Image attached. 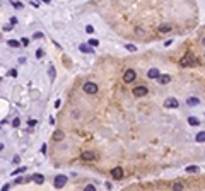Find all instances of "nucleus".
Listing matches in <instances>:
<instances>
[{
    "label": "nucleus",
    "mask_w": 205,
    "mask_h": 191,
    "mask_svg": "<svg viewBox=\"0 0 205 191\" xmlns=\"http://www.w3.org/2000/svg\"><path fill=\"white\" fill-rule=\"evenodd\" d=\"M135 77H137V73H135V70H132V68L125 70V73H123V80H125L127 84L133 82V80H135Z\"/></svg>",
    "instance_id": "f257e3e1"
},
{
    "label": "nucleus",
    "mask_w": 205,
    "mask_h": 191,
    "mask_svg": "<svg viewBox=\"0 0 205 191\" xmlns=\"http://www.w3.org/2000/svg\"><path fill=\"white\" fill-rule=\"evenodd\" d=\"M195 63H197V60H195L193 55H186L185 58H181V65L183 67H193Z\"/></svg>",
    "instance_id": "f03ea898"
},
{
    "label": "nucleus",
    "mask_w": 205,
    "mask_h": 191,
    "mask_svg": "<svg viewBox=\"0 0 205 191\" xmlns=\"http://www.w3.org/2000/svg\"><path fill=\"white\" fill-rule=\"evenodd\" d=\"M132 94H133L135 97H144V96H147V87H145V85H139V87H135V89L132 91Z\"/></svg>",
    "instance_id": "7ed1b4c3"
},
{
    "label": "nucleus",
    "mask_w": 205,
    "mask_h": 191,
    "mask_svg": "<svg viewBox=\"0 0 205 191\" xmlns=\"http://www.w3.org/2000/svg\"><path fill=\"white\" fill-rule=\"evenodd\" d=\"M53 184H55V188H58V190H60V188H63V186L67 184V176H63V174H62V176H56Z\"/></svg>",
    "instance_id": "20e7f679"
},
{
    "label": "nucleus",
    "mask_w": 205,
    "mask_h": 191,
    "mask_svg": "<svg viewBox=\"0 0 205 191\" xmlns=\"http://www.w3.org/2000/svg\"><path fill=\"white\" fill-rule=\"evenodd\" d=\"M84 92H87V94H96V92H98V85L92 84V82H87V84H84Z\"/></svg>",
    "instance_id": "39448f33"
},
{
    "label": "nucleus",
    "mask_w": 205,
    "mask_h": 191,
    "mask_svg": "<svg viewBox=\"0 0 205 191\" xmlns=\"http://www.w3.org/2000/svg\"><path fill=\"white\" fill-rule=\"evenodd\" d=\"M111 176H113L115 179H121V178H123V169H121V167H115V169L111 171Z\"/></svg>",
    "instance_id": "423d86ee"
},
{
    "label": "nucleus",
    "mask_w": 205,
    "mask_h": 191,
    "mask_svg": "<svg viewBox=\"0 0 205 191\" xmlns=\"http://www.w3.org/2000/svg\"><path fill=\"white\" fill-rule=\"evenodd\" d=\"M164 106H166V108H178V101H176L174 97H169V99L164 101Z\"/></svg>",
    "instance_id": "0eeeda50"
},
{
    "label": "nucleus",
    "mask_w": 205,
    "mask_h": 191,
    "mask_svg": "<svg viewBox=\"0 0 205 191\" xmlns=\"http://www.w3.org/2000/svg\"><path fill=\"white\" fill-rule=\"evenodd\" d=\"M80 157H82V161H86V162H87V161H94V157H96V155H94V152L86 150V152H82V155H80Z\"/></svg>",
    "instance_id": "6e6552de"
},
{
    "label": "nucleus",
    "mask_w": 205,
    "mask_h": 191,
    "mask_svg": "<svg viewBox=\"0 0 205 191\" xmlns=\"http://www.w3.org/2000/svg\"><path fill=\"white\" fill-rule=\"evenodd\" d=\"M147 77H149V79H159V77H161V73H159V70H157V68H151V70L147 72Z\"/></svg>",
    "instance_id": "1a4fd4ad"
},
{
    "label": "nucleus",
    "mask_w": 205,
    "mask_h": 191,
    "mask_svg": "<svg viewBox=\"0 0 205 191\" xmlns=\"http://www.w3.org/2000/svg\"><path fill=\"white\" fill-rule=\"evenodd\" d=\"M171 82V75H161L159 77V84L161 85H166V84H169Z\"/></svg>",
    "instance_id": "9d476101"
},
{
    "label": "nucleus",
    "mask_w": 205,
    "mask_h": 191,
    "mask_svg": "<svg viewBox=\"0 0 205 191\" xmlns=\"http://www.w3.org/2000/svg\"><path fill=\"white\" fill-rule=\"evenodd\" d=\"M171 29H173L171 24H161V26H159V31H161V32H169Z\"/></svg>",
    "instance_id": "9b49d317"
},
{
    "label": "nucleus",
    "mask_w": 205,
    "mask_h": 191,
    "mask_svg": "<svg viewBox=\"0 0 205 191\" xmlns=\"http://www.w3.org/2000/svg\"><path fill=\"white\" fill-rule=\"evenodd\" d=\"M188 125H192V126H198V125H200V121H198V118L190 116V118H188Z\"/></svg>",
    "instance_id": "f8f14e48"
},
{
    "label": "nucleus",
    "mask_w": 205,
    "mask_h": 191,
    "mask_svg": "<svg viewBox=\"0 0 205 191\" xmlns=\"http://www.w3.org/2000/svg\"><path fill=\"white\" fill-rule=\"evenodd\" d=\"M62 138H63V132H62V130H56V132L53 133V140H56V142H60Z\"/></svg>",
    "instance_id": "ddd939ff"
},
{
    "label": "nucleus",
    "mask_w": 205,
    "mask_h": 191,
    "mask_svg": "<svg viewBox=\"0 0 205 191\" xmlns=\"http://www.w3.org/2000/svg\"><path fill=\"white\" fill-rule=\"evenodd\" d=\"M33 181H36L38 184H43V183H44V178H43V174H34V176H33Z\"/></svg>",
    "instance_id": "4468645a"
},
{
    "label": "nucleus",
    "mask_w": 205,
    "mask_h": 191,
    "mask_svg": "<svg viewBox=\"0 0 205 191\" xmlns=\"http://www.w3.org/2000/svg\"><path fill=\"white\" fill-rule=\"evenodd\" d=\"M79 50H80L82 53H92V48H91V46H87V44H80V46H79Z\"/></svg>",
    "instance_id": "2eb2a0df"
},
{
    "label": "nucleus",
    "mask_w": 205,
    "mask_h": 191,
    "mask_svg": "<svg viewBox=\"0 0 205 191\" xmlns=\"http://www.w3.org/2000/svg\"><path fill=\"white\" fill-rule=\"evenodd\" d=\"M171 191H183V184H181V183H174V184L171 186Z\"/></svg>",
    "instance_id": "dca6fc26"
},
{
    "label": "nucleus",
    "mask_w": 205,
    "mask_h": 191,
    "mask_svg": "<svg viewBox=\"0 0 205 191\" xmlns=\"http://www.w3.org/2000/svg\"><path fill=\"white\" fill-rule=\"evenodd\" d=\"M186 102H188V104H190V106H197V104H198V102H200V101H198V97H190V99H188V101H186Z\"/></svg>",
    "instance_id": "f3484780"
},
{
    "label": "nucleus",
    "mask_w": 205,
    "mask_h": 191,
    "mask_svg": "<svg viewBox=\"0 0 205 191\" xmlns=\"http://www.w3.org/2000/svg\"><path fill=\"white\" fill-rule=\"evenodd\" d=\"M186 172H190V174L198 172V166H188V167H186Z\"/></svg>",
    "instance_id": "a211bd4d"
},
{
    "label": "nucleus",
    "mask_w": 205,
    "mask_h": 191,
    "mask_svg": "<svg viewBox=\"0 0 205 191\" xmlns=\"http://www.w3.org/2000/svg\"><path fill=\"white\" fill-rule=\"evenodd\" d=\"M195 140H197V142H205V132H200V133L195 137Z\"/></svg>",
    "instance_id": "6ab92c4d"
},
{
    "label": "nucleus",
    "mask_w": 205,
    "mask_h": 191,
    "mask_svg": "<svg viewBox=\"0 0 205 191\" xmlns=\"http://www.w3.org/2000/svg\"><path fill=\"white\" fill-rule=\"evenodd\" d=\"M7 43H9L10 48H17V46H19V41H15V39H9Z\"/></svg>",
    "instance_id": "aec40b11"
},
{
    "label": "nucleus",
    "mask_w": 205,
    "mask_h": 191,
    "mask_svg": "<svg viewBox=\"0 0 205 191\" xmlns=\"http://www.w3.org/2000/svg\"><path fill=\"white\" fill-rule=\"evenodd\" d=\"M84 191H96V188H94V184H87V186L84 188Z\"/></svg>",
    "instance_id": "412c9836"
},
{
    "label": "nucleus",
    "mask_w": 205,
    "mask_h": 191,
    "mask_svg": "<svg viewBox=\"0 0 205 191\" xmlns=\"http://www.w3.org/2000/svg\"><path fill=\"white\" fill-rule=\"evenodd\" d=\"M86 32H87V34L94 32V27H92V26H86Z\"/></svg>",
    "instance_id": "4be33fe9"
},
{
    "label": "nucleus",
    "mask_w": 205,
    "mask_h": 191,
    "mask_svg": "<svg viewBox=\"0 0 205 191\" xmlns=\"http://www.w3.org/2000/svg\"><path fill=\"white\" fill-rule=\"evenodd\" d=\"M89 44H91V46H98L99 41H98V39H89Z\"/></svg>",
    "instance_id": "5701e85b"
},
{
    "label": "nucleus",
    "mask_w": 205,
    "mask_h": 191,
    "mask_svg": "<svg viewBox=\"0 0 205 191\" xmlns=\"http://www.w3.org/2000/svg\"><path fill=\"white\" fill-rule=\"evenodd\" d=\"M50 79H51V80L55 79V68H53V67H50Z\"/></svg>",
    "instance_id": "b1692460"
},
{
    "label": "nucleus",
    "mask_w": 205,
    "mask_h": 191,
    "mask_svg": "<svg viewBox=\"0 0 205 191\" xmlns=\"http://www.w3.org/2000/svg\"><path fill=\"white\" fill-rule=\"evenodd\" d=\"M21 43H22V46H27V44H29V39H27V38H22Z\"/></svg>",
    "instance_id": "393cba45"
},
{
    "label": "nucleus",
    "mask_w": 205,
    "mask_h": 191,
    "mask_svg": "<svg viewBox=\"0 0 205 191\" xmlns=\"http://www.w3.org/2000/svg\"><path fill=\"white\" fill-rule=\"evenodd\" d=\"M19 125H21V120H19V118H15V120L12 121V126H19Z\"/></svg>",
    "instance_id": "a878e982"
},
{
    "label": "nucleus",
    "mask_w": 205,
    "mask_h": 191,
    "mask_svg": "<svg viewBox=\"0 0 205 191\" xmlns=\"http://www.w3.org/2000/svg\"><path fill=\"white\" fill-rule=\"evenodd\" d=\"M127 50H128V51H135V50H137V48H135V46H133V44H127Z\"/></svg>",
    "instance_id": "bb28decb"
},
{
    "label": "nucleus",
    "mask_w": 205,
    "mask_h": 191,
    "mask_svg": "<svg viewBox=\"0 0 205 191\" xmlns=\"http://www.w3.org/2000/svg\"><path fill=\"white\" fill-rule=\"evenodd\" d=\"M12 5H14L15 9H21V7H22V3H19V2H12Z\"/></svg>",
    "instance_id": "cd10ccee"
},
{
    "label": "nucleus",
    "mask_w": 205,
    "mask_h": 191,
    "mask_svg": "<svg viewBox=\"0 0 205 191\" xmlns=\"http://www.w3.org/2000/svg\"><path fill=\"white\" fill-rule=\"evenodd\" d=\"M27 125H29V126H34V125H38V123H36V120H29Z\"/></svg>",
    "instance_id": "c85d7f7f"
},
{
    "label": "nucleus",
    "mask_w": 205,
    "mask_h": 191,
    "mask_svg": "<svg viewBox=\"0 0 205 191\" xmlns=\"http://www.w3.org/2000/svg\"><path fill=\"white\" fill-rule=\"evenodd\" d=\"M24 181H26L24 178H17V179H15V184H21V183H24Z\"/></svg>",
    "instance_id": "c756f323"
},
{
    "label": "nucleus",
    "mask_w": 205,
    "mask_h": 191,
    "mask_svg": "<svg viewBox=\"0 0 205 191\" xmlns=\"http://www.w3.org/2000/svg\"><path fill=\"white\" fill-rule=\"evenodd\" d=\"M10 190V184H3V186H2V191H9Z\"/></svg>",
    "instance_id": "7c9ffc66"
},
{
    "label": "nucleus",
    "mask_w": 205,
    "mask_h": 191,
    "mask_svg": "<svg viewBox=\"0 0 205 191\" xmlns=\"http://www.w3.org/2000/svg\"><path fill=\"white\" fill-rule=\"evenodd\" d=\"M36 56L41 58V56H43V50H38V51H36Z\"/></svg>",
    "instance_id": "2f4dec72"
},
{
    "label": "nucleus",
    "mask_w": 205,
    "mask_h": 191,
    "mask_svg": "<svg viewBox=\"0 0 205 191\" xmlns=\"http://www.w3.org/2000/svg\"><path fill=\"white\" fill-rule=\"evenodd\" d=\"M10 24H17V19H15V17H10Z\"/></svg>",
    "instance_id": "473e14b6"
},
{
    "label": "nucleus",
    "mask_w": 205,
    "mask_h": 191,
    "mask_svg": "<svg viewBox=\"0 0 205 191\" xmlns=\"http://www.w3.org/2000/svg\"><path fill=\"white\" fill-rule=\"evenodd\" d=\"M202 44H204V46H205V38H204V39H202Z\"/></svg>",
    "instance_id": "72a5a7b5"
},
{
    "label": "nucleus",
    "mask_w": 205,
    "mask_h": 191,
    "mask_svg": "<svg viewBox=\"0 0 205 191\" xmlns=\"http://www.w3.org/2000/svg\"><path fill=\"white\" fill-rule=\"evenodd\" d=\"M2 149H3V145H2V143H0V150H2Z\"/></svg>",
    "instance_id": "f704fd0d"
}]
</instances>
